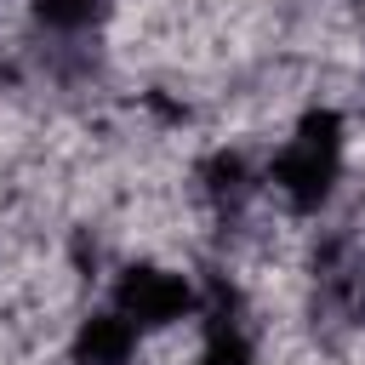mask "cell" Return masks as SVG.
<instances>
[{
    "instance_id": "cell-1",
    "label": "cell",
    "mask_w": 365,
    "mask_h": 365,
    "mask_svg": "<svg viewBox=\"0 0 365 365\" xmlns=\"http://www.w3.org/2000/svg\"><path fill=\"white\" fill-rule=\"evenodd\" d=\"M336 171H342V120L331 108H308L302 125H297V137L274 160V182H279V194L297 211H314L331 194Z\"/></svg>"
},
{
    "instance_id": "cell-2",
    "label": "cell",
    "mask_w": 365,
    "mask_h": 365,
    "mask_svg": "<svg viewBox=\"0 0 365 365\" xmlns=\"http://www.w3.org/2000/svg\"><path fill=\"white\" fill-rule=\"evenodd\" d=\"M188 308H194L188 279H182V274H165V268H148V262L125 268L120 285H114V314L131 319L137 331H143V325H171V319H182Z\"/></svg>"
},
{
    "instance_id": "cell-3",
    "label": "cell",
    "mask_w": 365,
    "mask_h": 365,
    "mask_svg": "<svg viewBox=\"0 0 365 365\" xmlns=\"http://www.w3.org/2000/svg\"><path fill=\"white\" fill-rule=\"evenodd\" d=\"M137 348V325L120 314H91L74 336V359L80 365H125Z\"/></svg>"
},
{
    "instance_id": "cell-4",
    "label": "cell",
    "mask_w": 365,
    "mask_h": 365,
    "mask_svg": "<svg viewBox=\"0 0 365 365\" xmlns=\"http://www.w3.org/2000/svg\"><path fill=\"white\" fill-rule=\"evenodd\" d=\"M245 359H251V342H245L240 319L211 314V325H205V348H200L194 365H245Z\"/></svg>"
},
{
    "instance_id": "cell-5",
    "label": "cell",
    "mask_w": 365,
    "mask_h": 365,
    "mask_svg": "<svg viewBox=\"0 0 365 365\" xmlns=\"http://www.w3.org/2000/svg\"><path fill=\"white\" fill-rule=\"evenodd\" d=\"M34 11L51 29H80V23H91L103 11V0H34Z\"/></svg>"
}]
</instances>
